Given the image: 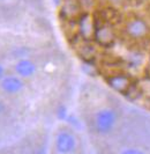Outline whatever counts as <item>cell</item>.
Wrapping results in <instances>:
<instances>
[{"instance_id": "3957f363", "label": "cell", "mask_w": 150, "mask_h": 154, "mask_svg": "<svg viewBox=\"0 0 150 154\" xmlns=\"http://www.w3.org/2000/svg\"><path fill=\"white\" fill-rule=\"evenodd\" d=\"M118 123V114L112 108H102L95 114L94 126L98 134H109L116 129Z\"/></svg>"}, {"instance_id": "5b68a950", "label": "cell", "mask_w": 150, "mask_h": 154, "mask_svg": "<svg viewBox=\"0 0 150 154\" xmlns=\"http://www.w3.org/2000/svg\"><path fill=\"white\" fill-rule=\"evenodd\" d=\"M76 30L80 38L84 42H91L94 41V34H95V15L90 14L88 12H84L82 15L77 19L75 22Z\"/></svg>"}, {"instance_id": "8fae6325", "label": "cell", "mask_w": 150, "mask_h": 154, "mask_svg": "<svg viewBox=\"0 0 150 154\" xmlns=\"http://www.w3.org/2000/svg\"><path fill=\"white\" fill-rule=\"evenodd\" d=\"M120 154H148L146 151H143L142 148H139V147H128L122 149Z\"/></svg>"}, {"instance_id": "52a82bcc", "label": "cell", "mask_w": 150, "mask_h": 154, "mask_svg": "<svg viewBox=\"0 0 150 154\" xmlns=\"http://www.w3.org/2000/svg\"><path fill=\"white\" fill-rule=\"evenodd\" d=\"M106 82L114 92L119 93V94L128 93L133 86L132 78L125 73H117V74L110 75L106 79Z\"/></svg>"}, {"instance_id": "2e32d148", "label": "cell", "mask_w": 150, "mask_h": 154, "mask_svg": "<svg viewBox=\"0 0 150 154\" xmlns=\"http://www.w3.org/2000/svg\"><path fill=\"white\" fill-rule=\"evenodd\" d=\"M147 65H148V69H150V54L148 56V60H147Z\"/></svg>"}, {"instance_id": "9c48e42d", "label": "cell", "mask_w": 150, "mask_h": 154, "mask_svg": "<svg viewBox=\"0 0 150 154\" xmlns=\"http://www.w3.org/2000/svg\"><path fill=\"white\" fill-rule=\"evenodd\" d=\"M15 74L22 79H29L37 72V65L30 58H21L14 65Z\"/></svg>"}, {"instance_id": "277c9868", "label": "cell", "mask_w": 150, "mask_h": 154, "mask_svg": "<svg viewBox=\"0 0 150 154\" xmlns=\"http://www.w3.org/2000/svg\"><path fill=\"white\" fill-rule=\"evenodd\" d=\"M58 7L61 19L67 22H76L84 13L81 0H61Z\"/></svg>"}, {"instance_id": "8992f818", "label": "cell", "mask_w": 150, "mask_h": 154, "mask_svg": "<svg viewBox=\"0 0 150 154\" xmlns=\"http://www.w3.org/2000/svg\"><path fill=\"white\" fill-rule=\"evenodd\" d=\"M76 145V138L72 132L60 131L56 137V149L59 154H72Z\"/></svg>"}, {"instance_id": "5bb4252c", "label": "cell", "mask_w": 150, "mask_h": 154, "mask_svg": "<svg viewBox=\"0 0 150 154\" xmlns=\"http://www.w3.org/2000/svg\"><path fill=\"white\" fill-rule=\"evenodd\" d=\"M143 2H147V0H128V4H133V5H140Z\"/></svg>"}, {"instance_id": "7c38bea8", "label": "cell", "mask_w": 150, "mask_h": 154, "mask_svg": "<svg viewBox=\"0 0 150 154\" xmlns=\"http://www.w3.org/2000/svg\"><path fill=\"white\" fill-rule=\"evenodd\" d=\"M146 16L150 21V0H148L147 4H146Z\"/></svg>"}, {"instance_id": "4fadbf2b", "label": "cell", "mask_w": 150, "mask_h": 154, "mask_svg": "<svg viewBox=\"0 0 150 154\" xmlns=\"http://www.w3.org/2000/svg\"><path fill=\"white\" fill-rule=\"evenodd\" d=\"M5 73H6V72H5V67H4V65L0 63V81L5 78V75H6Z\"/></svg>"}, {"instance_id": "7a4b0ae2", "label": "cell", "mask_w": 150, "mask_h": 154, "mask_svg": "<svg viewBox=\"0 0 150 154\" xmlns=\"http://www.w3.org/2000/svg\"><path fill=\"white\" fill-rule=\"evenodd\" d=\"M118 39L116 24L107 17L95 16L94 42L102 48H112Z\"/></svg>"}, {"instance_id": "30bf717a", "label": "cell", "mask_w": 150, "mask_h": 154, "mask_svg": "<svg viewBox=\"0 0 150 154\" xmlns=\"http://www.w3.org/2000/svg\"><path fill=\"white\" fill-rule=\"evenodd\" d=\"M106 2L114 9H121L128 4V0H106Z\"/></svg>"}, {"instance_id": "6da1fadb", "label": "cell", "mask_w": 150, "mask_h": 154, "mask_svg": "<svg viewBox=\"0 0 150 154\" xmlns=\"http://www.w3.org/2000/svg\"><path fill=\"white\" fill-rule=\"evenodd\" d=\"M122 34L132 42H143L150 37V21L144 15L128 14L122 22Z\"/></svg>"}, {"instance_id": "9a60e30c", "label": "cell", "mask_w": 150, "mask_h": 154, "mask_svg": "<svg viewBox=\"0 0 150 154\" xmlns=\"http://www.w3.org/2000/svg\"><path fill=\"white\" fill-rule=\"evenodd\" d=\"M5 111H6V104L2 101H0V115H2Z\"/></svg>"}, {"instance_id": "ba28073f", "label": "cell", "mask_w": 150, "mask_h": 154, "mask_svg": "<svg viewBox=\"0 0 150 154\" xmlns=\"http://www.w3.org/2000/svg\"><path fill=\"white\" fill-rule=\"evenodd\" d=\"M0 88L8 95H16L23 91L24 82L19 75H5L0 81Z\"/></svg>"}]
</instances>
